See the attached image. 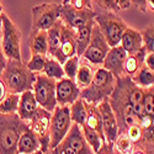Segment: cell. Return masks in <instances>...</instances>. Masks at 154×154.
Segmentation results:
<instances>
[{"label":"cell","instance_id":"15","mask_svg":"<svg viewBox=\"0 0 154 154\" xmlns=\"http://www.w3.org/2000/svg\"><path fill=\"white\" fill-rule=\"evenodd\" d=\"M126 57H127L126 51L120 45L116 47H111L107 56L104 59V63H102V68L109 70L116 79L120 78V76H123L126 75L123 70Z\"/></svg>","mask_w":154,"mask_h":154},{"label":"cell","instance_id":"23","mask_svg":"<svg viewBox=\"0 0 154 154\" xmlns=\"http://www.w3.org/2000/svg\"><path fill=\"white\" fill-rule=\"evenodd\" d=\"M94 74H95V70L90 66V63L86 62V60L83 62V63L79 62L78 73H76L74 82H75L76 85H78V88L80 89V90H83V89L88 88L91 84V82L94 79Z\"/></svg>","mask_w":154,"mask_h":154},{"label":"cell","instance_id":"41","mask_svg":"<svg viewBox=\"0 0 154 154\" xmlns=\"http://www.w3.org/2000/svg\"><path fill=\"white\" fill-rule=\"evenodd\" d=\"M144 66L154 73V53H148L144 59Z\"/></svg>","mask_w":154,"mask_h":154},{"label":"cell","instance_id":"19","mask_svg":"<svg viewBox=\"0 0 154 154\" xmlns=\"http://www.w3.org/2000/svg\"><path fill=\"white\" fill-rule=\"evenodd\" d=\"M29 48L32 54H48V41H47V31L31 30L29 35Z\"/></svg>","mask_w":154,"mask_h":154},{"label":"cell","instance_id":"49","mask_svg":"<svg viewBox=\"0 0 154 154\" xmlns=\"http://www.w3.org/2000/svg\"><path fill=\"white\" fill-rule=\"evenodd\" d=\"M0 12H3V6H2V2H0Z\"/></svg>","mask_w":154,"mask_h":154},{"label":"cell","instance_id":"36","mask_svg":"<svg viewBox=\"0 0 154 154\" xmlns=\"http://www.w3.org/2000/svg\"><path fill=\"white\" fill-rule=\"evenodd\" d=\"M126 134L128 136V138L131 139V142L133 144H138L140 142V139H142V128H140L139 125L130 126L127 128Z\"/></svg>","mask_w":154,"mask_h":154},{"label":"cell","instance_id":"13","mask_svg":"<svg viewBox=\"0 0 154 154\" xmlns=\"http://www.w3.org/2000/svg\"><path fill=\"white\" fill-rule=\"evenodd\" d=\"M99 112L101 115V122H102V130H104L105 139L109 143H113L119 136V125L116 116L111 109L109 99H105L97 105Z\"/></svg>","mask_w":154,"mask_h":154},{"label":"cell","instance_id":"17","mask_svg":"<svg viewBox=\"0 0 154 154\" xmlns=\"http://www.w3.org/2000/svg\"><path fill=\"white\" fill-rule=\"evenodd\" d=\"M38 107L40 106H38V104H37L35 94H33L32 90H27V91H23L22 94H20L17 115L22 121L29 122L33 117V115H35V112L37 111Z\"/></svg>","mask_w":154,"mask_h":154},{"label":"cell","instance_id":"16","mask_svg":"<svg viewBox=\"0 0 154 154\" xmlns=\"http://www.w3.org/2000/svg\"><path fill=\"white\" fill-rule=\"evenodd\" d=\"M62 142L66 143L69 148H72L75 152V154H95L91 147L88 144L86 139L83 134L82 127L76 123L72 125L69 132L67 133L66 138Z\"/></svg>","mask_w":154,"mask_h":154},{"label":"cell","instance_id":"1","mask_svg":"<svg viewBox=\"0 0 154 154\" xmlns=\"http://www.w3.org/2000/svg\"><path fill=\"white\" fill-rule=\"evenodd\" d=\"M10 94H22L32 90L36 80V74L32 73L22 60L8 59L6 66L0 75Z\"/></svg>","mask_w":154,"mask_h":154},{"label":"cell","instance_id":"4","mask_svg":"<svg viewBox=\"0 0 154 154\" xmlns=\"http://www.w3.org/2000/svg\"><path fill=\"white\" fill-rule=\"evenodd\" d=\"M94 21L99 26L110 47H116L120 45L122 35L128 27L120 16H117L115 12L105 11L102 14H96Z\"/></svg>","mask_w":154,"mask_h":154},{"label":"cell","instance_id":"25","mask_svg":"<svg viewBox=\"0 0 154 154\" xmlns=\"http://www.w3.org/2000/svg\"><path fill=\"white\" fill-rule=\"evenodd\" d=\"M131 79L137 86L142 89H148L154 85V73L146 66H143L138 69V72L134 75L131 76Z\"/></svg>","mask_w":154,"mask_h":154},{"label":"cell","instance_id":"33","mask_svg":"<svg viewBox=\"0 0 154 154\" xmlns=\"http://www.w3.org/2000/svg\"><path fill=\"white\" fill-rule=\"evenodd\" d=\"M79 62H80V58L78 56H73L63 63L64 75H66L67 78H69L72 80H75V76H76L78 68H79Z\"/></svg>","mask_w":154,"mask_h":154},{"label":"cell","instance_id":"26","mask_svg":"<svg viewBox=\"0 0 154 154\" xmlns=\"http://www.w3.org/2000/svg\"><path fill=\"white\" fill-rule=\"evenodd\" d=\"M69 111H70V119L73 123L79 125L80 127L85 125L88 112H86V107L83 99H78L74 104H72L69 106Z\"/></svg>","mask_w":154,"mask_h":154},{"label":"cell","instance_id":"38","mask_svg":"<svg viewBox=\"0 0 154 154\" xmlns=\"http://www.w3.org/2000/svg\"><path fill=\"white\" fill-rule=\"evenodd\" d=\"M131 5L142 12H147L148 9L154 11V0H131Z\"/></svg>","mask_w":154,"mask_h":154},{"label":"cell","instance_id":"29","mask_svg":"<svg viewBox=\"0 0 154 154\" xmlns=\"http://www.w3.org/2000/svg\"><path fill=\"white\" fill-rule=\"evenodd\" d=\"M82 131H83V134H84V137H85V139H86L88 144L91 147V149H93L94 153H96V152L101 148V146L106 142V140H104V139H102V138L99 136V133H96L95 131L90 130V128L86 127L85 125L82 126Z\"/></svg>","mask_w":154,"mask_h":154},{"label":"cell","instance_id":"8","mask_svg":"<svg viewBox=\"0 0 154 154\" xmlns=\"http://www.w3.org/2000/svg\"><path fill=\"white\" fill-rule=\"evenodd\" d=\"M62 4L43 3L35 5L32 12V29L38 31H48L60 19Z\"/></svg>","mask_w":154,"mask_h":154},{"label":"cell","instance_id":"9","mask_svg":"<svg viewBox=\"0 0 154 154\" xmlns=\"http://www.w3.org/2000/svg\"><path fill=\"white\" fill-rule=\"evenodd\" d=\"M51 117H52V113L42 107H38L33 115V117L29 121L30 130L38 138L40 149L45 154L49 150V144H51V134H49Z\"/></svg>","mask_w":154,"mask_h":154},{"label":"cell","instance_id":"44","mask_svg":"<svg viewBox=\"0 0 154 154\" xmlns=\"http://www.w3.org/2000/svg\"><path fill=\"white\" fill-rule=\"evenodd\" d=\"M8 89H6V85H5V83H4V80L0 78V101H2L8 94Z\"/></svg>","mask_w":154,"mask_h":154},{"label":"cell","instance_id":"24","mask_svg":"<svg viewBox=\"0 0 154 154\" xmlns=\"http://www.w3.org/2000/svg\"><path fill=\"white\" fill-rule=\"evenodd\" d=\"M60 26H62V20L59 19L52 27L47 31V41H48V54L49 57H54L56 52L59 48L60 45Z\"/></svg>","mask_w":154,"mask_h":154},{"label":"cell","instance_id":"46","mask_svg":"<svg viewBox=\"0 0 154 154\" xmlns=\"http://www.w3.org/2000/svg\"><path fill=\"white\" fill-rule=\"evenodd\" d=\"M131 154H146V153H144V152H143L142 149H140V148H138V149H136V150H133V152H132Z\"/></svg>","mask_w":154,"mask_h":154},{"label":"cell","instance_id":"47","mask_svg":"<svg viewBox=\"0 0 154 154\" xmlns=\"http://www.w3.org/2000/svg\"><path fill=\"white\" fill-rule=\"evenodd\" d=\"M69 3H70V0H63L62 5H66V4H69Z\"/></svg>","mask_w":154,"mask_h":154},{"label":"cell","instance_id":"45","mask_svg":"<svg viewBox=\"0 0 154 154\" xmlns=\"http://www.w3.org/2000/svg\"><path fill=\"white\" fill-rule=\"evenodd\" d=\"M86 9H91V0H83Z\"/></svg>","mask_w":154,"mask_h":154},{"label":"cell","instance_id":"11","mask_svg":"<svg viewBox=\"0 0 154 154\" xmlns=\"http://www.w3.org/2000/svg\"><path fill=\"white\" fill-rule=\"evenodd\" d=\"M95 15L96 12L93 9H75L70 4L62 5L60 9V20L74 31L82 29L86 22L93 20Z\"/></svg>","mask_w":154,"mask_h":154},{"label":"cell","instance_id":"34","mask_svg":"<svg viewBox=\"0 0 154 154\" xmlns=\"http://www.w3.org/2000/svg\"><path fill=\"white\" fill-rule=\"evenodd\" d=\"M47 60V56H42V54H32L31 59L29 60V63L26 64L27 68L32 72V73H42L45 64Z\"/></svg>","mask_w":154,"mask_h":154},{"label":"cell","instance_id":"6","mask_svg":"<svg viewBox=\"0 0 154 154\" xmlns=\"http://www.w3.org/2000/svg\"><path fill=\"white\" fill-rule=\"evenodd\" d=\"M32 91L35 94L36 101L40 107L52 113L57 105L56 99V80L48 78L47 75L38 73L36 74V80Z\"/></svg>","mask_w":154,"mask_h":154},{"label":"cell","instance_id":"32","mask_svg":"<svg viewBox=\"0 0 154 154\" xmlns=\"http://www.w3.org/2000/svg\"><path fill=\"white\" fill-rule=\"evenodd\" d=\"M143 40V47L146 48L147 53H154V22L148 25L140 31Z\"/></svg>","mask_w":154,"mask_h":154},{"label":"cell","instance_id":"14","mask_svg":"<svg viewBox=\"0 0 154 154\" xmlns=\"http://www.w3.org/2000/svg\"><path fill=\"white\" fill-rule=\"evenodd\" d=\"M60 32H62V37H60V45L59 48L54 54V59L58 60L62 66L63 63L67 59H69L73 56H76V33L74 30H72L70 27L66 26L62 21V26H60Z\"/></svg>","mask_w":154,"mask_h":154},{"label":"cell","instance_id":"5","mask_svg":"<svg viewBox=\"0 0 154 154\" xmlns=\"http://www.w3.org/2000/svg\"><path fill=\"white\" fill-rule=\"evenodd\" d=\"M2 49L6 59L21 60V31L12 20L2 12Z\"/></svg>","mask_w":154,"mask_h":154},{"label":"cell","instance_id":"20","mask_svg":"<svg viewBox=\"0 0 154 154\" xmlns=\"http://www.w3.org/2000/svg\"><path fill=\"white\" fill-rule=\"evenodd\" d=\"M40 149V142L36 134L30 130V127L26 131H23L20 136L19 143H17V153L19 154H31Z\"/></svg>","mask_w":154,"mask_h":154},{"label":"cell","instance_id":"51","mask_svg":"<svg viewBox=\"0 0 154 154\" xmlns=\"http://www.w3.org/2000/svg\"><path fill=\"white\" fill-rule=\"evenodd\" d=\"M16 154H19V153H16Z\"/></svg>","mask_w":154,"mask_h":154},{"label":"cell","instance_id":"30","mask_svg":"<svg viewBox=\"0 0 154 154\" xmlns=\"http://www.w3.org/2000/svg\"><path fill=\"white\" fill-rule=\"evenodd\" d=\"M133 147L134 144L126 133H120L113 142V149H116V152L121 154H131L133 152Z\"/></svg>","mask_w":154,"mask_h":154},{"label":"cell","instance_id":"48","mask_svg":"<svg viewBox=\"0 0 154 154\" xmlns=\"http://www.w3.org/2000/svg\"><path fill=\"white\" fill-rule=\"evenodd\" d=\"M31 154H45L43 152H41V150H37V152H35V153H31Z\"/></svg>","mask_w":154,"mask_h":154},{"label":"cell","instance_id":"28","mask_svg":"<svg viewBox=\"0 0 154 154\" xmlns=\"http://www.w3.org/2000/svg\"><path fill=\"white\" fill-rule=\"evenodd\" d=\"M19 101H20L19 94H8L0 101V113H3V115L17 113Z\"/></svg>","mask_w":154,"mask_h":154},{"label":"cell","instance_id":"2","mask_svg":"<svg viewBox=\"0 0 154 154\" xmlns=\"http://www.w3.org/2000/svg\"><path fill=\"white\" fill-rule=\"evenodd\" d=\"M29 128L17 113H0V154H16L20 136Z\"/></svg>","mask_w":154,"mask_h":154},{"label":"cell","instance_id":"10","mask_svg":"<svg viewBox=\"0 0 154 154\" xmlns=\"http://www.w3.org/2000/svg\"><path fill=\"white\" fill-rule=\"evenodd\" d=\"M110 48L111 47L105 40L104 35L101 33L99 26L96 23H94L90 43H89L88 48L85 49V52L83 53L82 57L84 60L89 62L93 66H101L104 63V59L107 56Z\"/></svg>","mask_w":154,"mask_h":154},{"label":"cell","instance_id":"40","mask_svg":"<svg viewBox=\"0 0 154 154\" xmlns=\"http://www.w3.org/2000/svg\"><path fill=\"white\" fill-rule=\"evenodd\" d=\"M95 154H116L115 153V149H113V143L105 142Z\"/></svg>","mask_w":154,"mask_h":154},{"label":"cell","instance_id":"27","mask_svg":"<svg viewBox=\"0 0 154 154\" xmlns=\"http://www.w3.org/2000/svg\"><path fill=\"white\" fill-rule=\"evenodd\" d=\"M45 75H47L48 78L51 79H54L56 82L64 78V70H63V66L56 60L53 57H47V60H46V64H45V68H43V72H42Z\"/></svg>","mask_w":154,"mask_h":154},{"label":"cell","instance_id":"42","mask_svg":"<svg viewBox=\"0 0 154 154\" xmlns=\"http://www.w3.org/2000/svg\"><path fill=\"white\" fill-rule=\"evenodd\" d=\"M6 57L3 53V49H2V33H0V75H2L5 66H6Z\"/></svg>","mask_w":154,"mask_h":154},{"label":"cell","instance_id":"39","mask_svg":"<svg viewBox=\"0 0 154 154\" xmlns=\"http://www.w3.org/2000/svg\"><path fill=\"white\" fill-rule=\"evenodd\" d=\"M52 152H53V154H75V152L72 149V148H69L66 143H59L54 149H52Z\"/></svg>","mask_w":154,"mask_h":154},{"label":"cell","instance_id":"37","mask_svg":"<svg viewBox=\"0 0 154 154\" xmlns=\"http://www.w3.org/2000/svg\"><path fill=\"white\" fill-rule=\"evenodd\" d=\"M95 4L106 12H115L116 14L117 11H120L117 4L115 0H95Z\"/></svg>","mask_w":154,"mask_h":154},{"label":"cell","instance_id":"7","mask_svg":"<svg viewBox=\"0 0 154 154\" xmlns=\"http://www.w3.org/2000/svg\"><path fill=\"white\" fill-rule=\"evenodd\" d=\"M73 122L70 119V111L69 106H57L52 112L51 117V144L49 150L54 149L62 140L66 138L67 133L69 132Z\"/></svg>","mask_w":154,"mask_h":154},{"label":"cell","instance_id":"50","mask_svg":"<svg viewBox=\"0 0 154 154\" xmlns=\"http://www.w3.org/2000/svg\"><path fill=\"white\" fill-rule=\"evenodd\" d=\"M116 154H121V153H117V152H116Z\"/></svg>","mask_w":154,"mask_h":154},{"label":"cell","instance_id":"22","mask_svg":"<svg viewBox=\"0 0 154 154\" xmlns=\"http://www.w3.org/2000/svg\"><path fill=\"white\" fill-rule=\"evenodd\" d=\"M85 107H86V112H88V116H86V122L85 126L89 127L90 130L95 131L96 133H99V136L105 139V134H104V130H102V122H101V115L99 112L97 105H93V104H88V102L84 101Z\"/></svg>","mask_w":154,"mask_h":154},{"label":"cell","instance_id":"43","mask_svg":"<svg viewBox=\"0 0 154 154\" xmlns=\"http://www.w3.org/2000/svg\"><path fill=\"white\" fill-rule=\"evenodd\" d=\"M120 10H126L131 6V0H115Z\"/></svg>","mask_w":154,"mask_h":154},{"label":"cell","instance_id":"35","mask_svg":"<svg viewBox=\"0 0 154 154\" xmlns=\"http://www.w3.org/2000/svg\"><path fill=\"white\" fill-rule=\"evenodd\" d=\"M143 107L146 115L154 117V85L148 89H144Z\"/></svg>","mask_w":154,"mask_h":154},{"label":"cell","instance_id":"31","mask_svg":"<svg viewBox=\"0 0 154 154\" xmlns=\"http://www.w3.org/2000/svg\"><path fill=\"white\" fill-rule=\"evenodd\" d=\"M144 63H142L136 54H127L126 57V60H125V64H123V70H125V74L128 75V76H132L134 75L138 69L140 67H143Z\"/></svg>","mask_w":154,"mask_h":154},{"label":"cell","instance_id":"3","mask_svg":"<svg viewBox=\"0 0 154 154\" xmlns=\"http://www.w3.org/2000/svg\"><path fill=\"white\" fill-rule=\"evenodd\" d=\"M115 85H116V78L109 70L97 68L95 70L91 84L82 90L80 99H83L88 104L99 105L101 101L110 97Z\"/></svg>","mask_w":154,"mask_h":154},{"label":"cell","instance_id":"21","mask_svg":"<svg viewBox=\"0 0 154 154\" xmlns=\"http://www.w3.org/2000/svg\"><path fill=\"white\" fill-rule=\"evenodd\" d=\"M94 19L90 20L89 22H86L84 26L79 30H76V56L79 58L83 56V53L85 52V49L88 48L89 43H90L91 40V33H93V27H94Z\"/></svg>","mask_w":154,"mask_h":154},{"label":"cell","instance_id":"12","mask_svg":"<svg viewBox=\"0 0 154 154\" xmlns=\"http://www.w3.org/2000/svg\"><path fill=\"white\" fill-rule=\"evenodd\" d=\"M80 93L82 90L75 82L67 76L56 82V99L58 106H70L80 99Z\"/></svg>","mask_w":154,"mask_h":154},{"label":"cell","instance_id":"18","mask_svg":"<svg viewBox=\"0 0 154 154\" xmlns=\"http://www.w3.org/2000/svg\"><path fill=\"white\" fill-rule=\"evenodd\" d=\"M120 46L126 51L127 54H134L143 47V40L140 31L127 27L122 35Z\"/></svg>","mask_w":154,"mask_h":154}]
</instances>
